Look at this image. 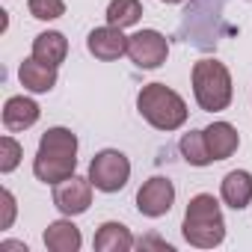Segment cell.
I'll list each match as a JSON object with an SVG mask.
<instances>
[{
    "label": "cell",
    "instance_id": "12",
    "mask_svg": "<svg viewBox=\"0 0 252 252\" xmlns=\"http://www.w3.org/2000/svg\"><path fill=\"white\" fill-rule=\"evenodd\" d=\"M220 196H222V202L228 208L243 211L252 202V175L246 169H231L220 184Z\"/></svg>",
    "mask_w": 252,
    "mask_h": 252
},
{
    "label": "cell",
    "instance_id": "14",
    "mask_svg": "<svg viewBox=\"0 0 252 252\" xmlns=\"http://www.w3.org/2000/svg\"><path fill=\"white\" fill-rule=\"evenodd\" d=\"M80 243H83L80 228L71 220H57L45 228V246L51 252H77Z\"/></svg>",
    "mask_w": 252,
    "mask_h": 252
},
{
    "label": "cell",
    "instance_id": "2",
    "mask_svg": "<svg viewBox=\"0 0 252 252\" xmlns=\"http://www.w3.org/2000/svg\"><path fill=\"white\" fill-rule=\"evenodd\" d=\"M184 240L199 249H214L225 240V220L220 211V202L211 193H199L190 199L184 211Z\"/></svg>",
    "mask_w": 252,
    "mask_h": 252
},
{
    "label": "cell",
    "instance_id": "23",
    "mask_svg": "<svg viewBox=\"0 0 252 252\" xmlns=\"http://www.w3.org/2000/svg\"><path fill=\"white\" fill-rule=\"evenodd\" d=\"M160 3H181V0H160Z\"/></svg>",
    "mask_w": 252,
    "mask_h": 252
},
{
    "label": "cell",
    "instance_id": "3",
    "mask_svg": "<svg viewBox=\"0 0 252 252\" xmlns=\"http://www.w3.org/2000/svg\"><path fill=\"white\" fill-rule=\"evenodd\" d=\"M137 110H140V116L152 125V128H158V131H178L181 125L187 122V104H184V98L175 89L163 86V83L143 86L140 95H137Z\"/></svg>",
    "mask_w": 252,
    "mask_h": 252
},
{
    "label": "cell",
    "instance_id": "18",
    "mask_svg": "<svg viewBox=\"0 0 252 252\" xmlns=\"http://www.w3.org/2000/svg\"><path fill=\"white\" fill-rule=\"evenodd\" d=\"M181 155L190 166H208L214 163L211 152H208V143H205V131H190L181 137Z\"/></svg>",
    "mask_w": 252,
    "mask_h": 252
},
{
    "label": "cell",
    "instance_id": "4",
    "mask_svg": "<svg viewBox=\"0 0 252 252\" xmlns=\"http://www.w3.org/2000/svg\"><path fill=\"white\" fill-rule=\"evenodd\" d=\"M193 95L202 110L220 113L231 104V74L217 60H199L193 65Z\"/></svg>",
    "mask_w": 252,
    "mask_h": 252
},
{
    "label": "cell",
    "instance_id": "6",
    "mask_svg": "<svg viewBox=\"0 0 252 252\" xmlns=\"http://www.w3.org/2000/svg\"><path fill=\"white\" fill-rule=\"evenodd\" d=\"M128 57L137 68H160L169 57V42L158 30H140L128 36Z\"/></svg>",
    "mask_w": 252,
    "mask_h": 252
},
{
    "label": "cell",
    "instance_id": "7",
    "mask_svg": "<svg viewBox=\"0 0 252 252\" xmlns=\"http://www.w3.org/2000/svg\"><path fill=\"white\" fill-rule=\"evenodd\" d=\"M54 205H57L65 217L86 214L89 205H92V181L71 175V178L54 184Z\"/></svg>",
    "mask_w": 252,
    "mask_h": 252
},
{
    "label": "cell",
    "instance_id": "16",
    "mask_svg": "<svg viewBox=\"0 0 252 252\" xmlns=\"http://www.w3.org/2000/svg\"><path fill=\"white\" fill-rule=\"evenodd\" d=\"M68 54V39L57 30H48V33H39L33 39V57L39 63H48V65H60Z\"/></svg>",
    "mask_w": 252,
    "mask_h": 252
},
{
    "label": "cell",
    "instance_id": "17",
    "mask_svg": "<svg viewBox=\"0 0 252 252\" xmlns=\"http://www.w3.org/2000/svg\"><path fill=\"white\" fill-rule=\"evenodd\" d=\"M143 18V3L140 0H110L107 6V24L113 27H134Z\"/></svg>",
    "mask_w": 252,
    "mask_h": 252
},
{
    "label": "cell",
    "instance_id": "9",
    "mask_svg": "<svg viewBox=\"0 0 252 252\" xmlns=\"http://www.w3.org/2000/svg\"><path fill=\"white\" fill-rule=\"evenodd\" d=\"M86 48L95 60H104V63H113L119 60L122 54H128V36H122V27H95L86 39Z\"/></svg>",
    "mask_w": 252,
    "mask_h": 252
},
{
    "label": "cell",
    "instance_id": "10",
    "mask_svg": "<svg viewBox=\"0 0 252 252\" xmlns=\"http://www.w3.org/2000/svg\"><path fill=\"white\" fill-rule=\"evenodd\" d=\"M39 122V104L24 95H12L3 104V128L6 131H27Z\"/></svg>",
    "mask_w": 252,
    "mask_h": 252
},
{
    "label": "cell",
    "instance_id": "5",
    "mask_svg": "<svg viewBox=\"0 0 252 252\" xmlns=\"http://www.w3.org/2000/svg\"><path fill=\"white\" fill-rule=\"evenodd\" d=\"M131 178V160L116 149H104L89 163V181L101 193H116Z\"/></svg>",
    "mask_w": 252,
    "mask_h": 252
},
{
    "label": "cell",
    "instance_id": "19",
    "mask_svg": "<svg viewBox=\"0 0 252 252\" xmlns=\"http://www.w3.org/2000/svg\"><path fill=\"white\" fill-rule=\"evenodd\" d=\"M21 155H24V149H21V143L15 140V137H0V172L3 175H9L18 163H21Z\"/></svg>",
    "mask_w": 252,
    "mask_h": 252
},
{
    "label": "cell",
    "instance_id": "13",
    "mask_svg": "<svg viewBox=\"0 0 252 252\" xmlns=\"http://www.w3.org/2000/svg\"><path fill=\"white\" fill-rule=\"evenodd\" d=\"M18 77H21V86L30 89V92H51L57 86V65L39 63L36 57H30V60L21 63Z\"/></svg>",
    "mask_w": 252,
    "mask_h": 252
},
{
    "label": "cell",
    "instance_id": "1",
    "mask_svg": "<svg viewBox=\"0 0 252 252\" xmlns=\"http://www.w3.org/2000/svg\"><path fill=\"white\" fill-rule=\"evenodd\" d=\"M77 169V137L68 128H48L39 140L33 175L45 184H60Z\"/></svg>",
    "mask_w": 252,
    "mask_h": 252
},
{
    "label": "cell",
    "instance_id": "20",
    "mask_svg": "<svg viewBox=\"0 0 252 252\" xmlns=\"http://www.w3.org/2000/svg\"><path fill=\"white\" fill-rule=\"evenodd\" d=\"M27 9L39 21H57V18L65 15V3H63V0H27Z\"/></svg>",
    "mask_w": 252,
    "mask_h": 252
},
{
    "label": "cell",
    "instance_id": "11",
    "mask_svg": "<svg viewBox=\"0 0 252 252\" xmlns=\"http://www.w3.org/2000/svg\"><path fill=\"white\" fill-rule=\"evenodd\" d=\"M205 143H208V152H211L214 160H225V158H231L237 152L240 134L228 122H214V125L205 128Z\"/></svg>",
    "mask_w": 252,
    "mask_h": 252
},
{
    "label": "cell",
    "instance_id": "21",
    "mask_svg": "<svg viewBox=\"0 0 252 252\" xmlns=\"http://www.w3.org/2000/svg\"><path fill=\"white\" fill-rule=\"evenodd\" d=\"M0 199H3V220H0V228H9L12 220H15V196L9 190L0 193Z\"/></svg>",
    "mask_w": 252,
    "mask_h": 252
},
{
    "label": "cell",
    "instance_id": "15",
    "mask_svg": "<svg viewBox=\"0 0 252 252\" xmlns=\"http://www.w3.org/2000/svg\"><path fill=\"white\" fill-rule=\"evenodd\" d=\"M92 246L98 252H128V249H134V234L128 231V225H122V222H104L95 231Z\"/></svg>",
    "mask_w": 252,
    "mask_h": 252
},
{
    "label": "cell",
    "instance_id": "8",
    "mask_svg": "<svg viewBox=\"0 0 252 252\" xmlns=\"http://www.w3.org/2000/svg\"><path fill=\"white\" fill-rule=\"evenodd\" d=\"M172 202H175V187H172L169 178H160V175L149 178V181L140 187V193H137V208H140V214H143V217H152V220L169 214Z\"/></svg>",
    "mask_w": 252,
    "mask_h": 252
},
{
    "label": "cell",
    "instance_id": "22",
    "mask_svg": "<svg viewBox=\"0 0 252 252\" xmlns=\"http://www.w3.org/2000/svg\"><path fill=\"white\" fill-rule=\"evenodd\" d=\"M3 249H21V252H27V246L24 243H15V240H3Z\"/></svg>",
    "mask_w": 252,
    "mask_h": 252
}]
</instances>
